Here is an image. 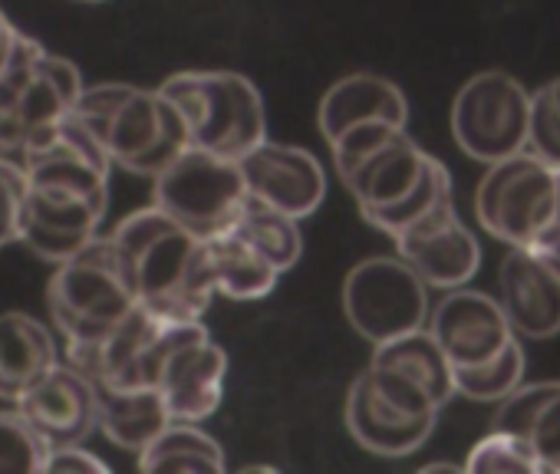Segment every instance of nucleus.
Segmentation results:
<instances>
[{
    "label": "nucleus",
    "mask_w": 560,
    "mask_h": 474,
    "mask_svg": "<svg viewBox=\"0 0 560 474\" xmlns=\"http://www.w3.org/2000/svg\"><path fill=\"white\" fill-rule=\"evenodd\" d=\"M435 395L402 369L370 363L347 395V428L373 454L399 458L422 448L439 418Z\"/></svg>",
    "instance_id": "423d86ee"
},
{
    "label": "nucleus",
    "mask_w": 560,
    "mask_h": 474,
    "mask_svg": "<svg viewBox=\"0 0 560 474\" xmlns=\"http://www.w3.org/2000/svg\"><path fill=\"white\" fill-rule=\"evenodd\" d=\"M18 408L34 422V428L54 445H83L100 428L96 389L93 379L63 359L54 372H47L21 402Z\"/></svg>",
    "instance_id": "dca6fc26"
},
{
    "label": "nucleus",
    "mask_w": 560,
    "mask_h": 474,
    "mask_svg": "<svg viewBox=\"0 0 560 474\" xmlns=\"http://www.w3.org/2000/svg\"><path fill=\"white\" fill-rule=\"evenodd\" d=\"M31 178L21 162L0 158V248L24 237V211H27Z\"/></svg>",
    "instance_id": "2f4dec72"
},
{
    "label": "nucleus",
    "mask_w": 560,
    "mask_h": 474,
    "mask_svg": "<svg viewBox=\"0 0 560 474\" xmlns=\"http://www.w3.org/2000/svg\"><path fill=\"white\" fill-rule=\"evenodd\" d=\"M21 31L8 21V14L0 11V73H4L8 67H11V60H14V54H18V44H21Z\"/></svg>",
    "instance_id": "f704fd0d"
},
{
    "label": "nucleus",
    "mask_w": 560,
    "mask_h": 474,
    "mask_svg": "<svg viewBox=\"0 0 560 474\" xmlns=\"http://www.w3.org/2000/svg\"><path fill=\"white\" fill-rule=\"evenodd\" d=\"M228 376V356L211 343L205 323H198L165 359L159 392L175 422H201L221 405Z\"/></svg>",
    "instance_id": "2eb2a0df"
},
{
    "label": "nucleus",
    "mask_w": 560,
    "mask_h": 474,
    "mask_svg": "<svg viewBox=\"0 0 560 474\" xmlns=\"http://www.w3.org/2000/svg\"><path fill=\"white\" fill-rule=\"evenodd\" d=\"M373 363L409 372L412 379H419L435 395L439 405H445L452 395H458L455 392V369H452L445 349L439 346V340L432 336L429 327L402 333L389 343H380L373 349Z\"/></svg>",
    "instance_id": "b1692460"
},
{
    "label": "nucleus",
    "mask_w": 560,
    "mask_h": 474,
    "mask_svg": "<svg viewBox=\"0 0 560 474\" xmlns=\"http://www.w3.org/2000/svg\"><path fill=\"white\" fill-rule=\"evenodd\" d=\"M47 307L67 349L100 346L139 307L113 237H96L80 254L57 264L47 287Z\"/></svg>",
    "instance_id": "7ed1b4c3"
},
{
    "label": "nucleus",
    "mask_w": 560,
    "mask_h": 474,
    "mask_svg": "<svg viewBox=\"0 0 560 474\" xmlns=\"http://www.w3.org/2000/svg\"><path fill=\"white\" fill-rule=\"evenodd\" d=\"M54 445L34 428V422L14 405L0 412V474L47 471Z\"/></svg>",
    "instance_id": "c85d7f7f"
},
{
    "label": "nucleus",
    "mask_w": 560,
    "mask_h": 474,
    "mask_svg": "<svg viewBox=\"0 0 560 474\" xmlns=\"http://www.w3.org/2000/svg\"><path fill=\"white\" fill-rule=\"evenodd\" d=\"M537 254L550 264L553 274H560V237H557V241H553L550 248H544V251H537Z\"/></svg>",
    "instance_id": "c9c22d12"
},
{
    "label": "nucleus",
    "mask_w": 560,
    "mask_h": 474,
    "mask_svg": "<svg viewBox=\"0 0 560 474\" xmlns=\"http://www.w3.org/2000/svg\"><path fill=\"white\" fill-rule=\"evenodd\" d=\"M231 230H237L247 245H254L280 274L291 271L301 261V251H304L301 224H298V217H291L284 211L267 208L250 198Z\"/></svg>",
    "instance_id": "a878e982"
},
{
    "label": "nucleus",
    "mask_w": 560,
    "mask_h": 474,
    "mask_svg": "<svg viewBox=\"0 0 560 474\" xmlns=\"http://www.w3.org/2000/svg\"><path fill=\"white\" fill-rule=\"evenodd\" d=\"M429 330L445 349L452 369L481 366L517 336L501 300L468 287H455L439 300L429 317Z\"/></svg>",
    "instance_id": "ddd939ff"
},
{
    "label": "nucleus",
    "mask_w": 560,
    "mask_h": 474,
    "mask_svg": "<svg viewBox=\"0 0 560 474\" xmlns=\"http://www.w3.org/2000/svg\"><path fill=\"white\" fill-rule=\"evenodd\" d=\"M80 70L44 50L34 37H21L11 67L0 73V129L24 162L27 142L67 119L83 96Z\"/></svg>",
    "instance_id": "0eeeda50"
},
{
    "label": "nucleus",
    "mask_w": 560,
    "mask_h": 474,
    "mask_svg": "<svg viewBox=\"0 0 560 474\" xmlns=\"http://www.w3.org/2000/svg\"><path fill=\"white\" fill-rule=\"evenodd\" d=\"M247 194L291 217H307L327 194V171L307 149L264 139L241 158Z\"/></svg>",
    "instance_id": "f8f14e48"
},
{
    "label": "nucleus",
    "mask_w": 560,
    "mask_h": 474,
    "mask_svg": "<svg viewBox=\"0 0 560 474\" xmlns=\"http://www.w3.org/2000/svg\"><path fill=\"white\" fill-rule=\"evenodd\" d=\"M475 211L498 241L544 251L560 237V168L527 149L508 155L478 181Z\"/></svg>",
    "instance_id": "20e7f679"
},
{
    "label": "nucleus",
    "mask_w": 560,
    "mask_h": 474,
    "mask_svg": "<svg viewBox=\"0 0 560 474\" xmlns=\"http://www.w3.org/2000/svg\"><path fill=\"white\" fill-rule=\"evenodd\" d=\"M109 191L67 181H31L21 241L50 264H63L100 237Z\"/></svg>",
    "instance_id": "9b49d317"
},
{
    "label": "nucleus",
    "mask_w": 560,
    "mask_h": 474,
    "mask_svg": "<svg viewBox=\"0 0 560 474\" xmlns=\"http://www.w3.org/2000/svg\"><path fill=\"white\" fill-rule=\"evenodd\" d=\"M47 471L50 474H106L109 464L100 461L93 451H86L80 445H67V448H54Z\"/></svg>",
    "instance_id": "72a5a7b5"
},
{
    "label": "nucleus",
    "mask_w": 560,
    "mask_h": 474,
    "mask_svg": "<svg viewBox=\"0 0 560 474\" xmlns=\"http://www.w3.org/2000/svg\"><path fill=\"white\" fill-rule=\"evenodd\" d=\"M498 300L517 336L547 340L560 333V274L537 251L511 248L498 268Z\"/></svg>",
    "instance_id": "f3484780"
},
{
    "label": "nucleus",
    "mask_w": 560,
    "mask_h": 474,
    "mask_svg": "<svg viewBox=\"0 0 560 474\" xmlns=\"http://www.w3.org/2000/svg\"><path fill=\"white\" fill-rule=\"evenodd\" d=\"M396 251L422 274L429 287L442 291L465 287L481 264L478 237L455 214V201H445L429 217L396 234Z\"/></svg>",
    "instance_id": "4468645a"
},
{
    "label": "nucleus",
    "mask_w": 560,
    "mask_h": 474,
    "mask_svg": "<svg viewBox=\"0 0 560 474\" xmlns=\"http://www.w3.org/2000/svg\"><path fill=\"white\" fill-rule=\"evenodd\" d=\"M524 379V349L517 336L488 363L455 369V392L471 402H501L508 399Z\"/></svg>",
    "instance_id": "cd10ccee"
},
{
    "label": "nucleus",
    "mask_w": 560,
    "mask_h": 474,
    "mask_svg": "<svg viewBox=\"0 0 560 474\" xmlns=\"http://www.w3.org/2000/svg\"><path fill=\"white\" fill-rule=\"evenodd\" d=\"M205 245H208V268L218 294L231 300H257L273 291L280 271L254 245H247L237 230H224Z\"/></svg>",
    "instance_id": "5701e85b"
},
{
    "label": "nucleus",
    "mask_w": 560,
    "mask_h": 474,
    "mask_svg": "<svg viewBox=\"0 0 560 474\" xmlns=\"http://www.w3.org/2000/svg\"><path fill=\"white\" fill-rule=\"evenodd\" d=\"M465 471H471V474H544V464H540L537 451L530 448V441L494 428L471 448Z\"/></svg>",
    "instance_id": "c756f323"
},
{
    "label": "nucleus",
    "mask_w": 560,
    "mask_h": 474,
    "mask_svg": "<svg viewBox=\"0 0 560 474\" xmlns=\"http://www.w3.org/2000/svg\"><path fill=\"white\" fill-rule=\"evenodd\" d=\"M185 116L191 145L224 158H244L267 139V112L257 86L228 70H188L159 86Z\"/></svg>",
    "instance_id": "39448f33"
},
{
    "label": "nucleus",
    "mask_w": 560,
    "mask_h": 474,
    "mask_svg": "<svg viewBox=\"0 0 560 474\" xmlns=\"http://www.w3.org/2000/svg\"><path fill=\"white\" fill-rule=\"evenodd\" d=\"M57 366L60 353L44 320L31 313L0 317V399L18 405Z\"/></svg>",
    "instance_id": "6ab92c4d"
},
{
    "label": "nucleus",
    "mask_w": 560,
    "mask_h": 474,
    "mask_svg": "<svg viewBox=\"0 0 560 474\" xmlns=\"http://www.w3.org/2000/svg\"><path fill=\"white\" fill-rule=\"evenodd\" d=\"M494 428L530 441L544 474H560V382L517 386L508 399H501Z\"/></svg>",
    "instance_id": "4be33fe9"
},
{
    "label": "nucleus",
    "mask_w": 560,
    "mask_h": 474,
    "mask_svg": "<svg viewBox=\"0 0 560 474\" xmlns=\"http://www.w3.org/2000/svg\"><path fill=\"white\" fill-rule=\"evenodd\" d=\"M73 112L93 129L113 165L132 175L155 178L185 149H191V129L162 90L103 83L83 90Z\"/></svg>",
    "instance_id": "f03ea898"
},
{
    "label": "nucleus",
    "mask_w": 560,
    "mask_h": 474,
    "mask_svg": "<svg viewBox=\"0 0 560 474\" xmlns=\"http://www.w3.org/2000/svg\"><path fill=\"white\" fill-rule=\"evenodd\" d=\"M343 313L366 343H389L429 323V284L402 254L360 261L343 284Z\"/></svg>",
    "instance_id": "1a4fd4ad"
},
{
    "label": "nucleus",
    "mask_w": 560,
    "mask_h": 474,
    "mask_svg": "<svg viewBox=\"0 0 560 474\" xmlns=\"http://www.w3.org/2000/svg\"><path fill=\"white\" fill-rule=\"evenodd\" d=\"M109 237L142 307L178 323L201 320L218 291L198 234L152 204L119 221Z\"/></svg>",
    "instance_id": "f257e3e1"
},
{
    "label": "nucleus",
    "mask_w": 560,
    "mask_h": 474,
    "mask_svg": "<svg viewBox=\"0 0 560 474\" xmlns=\"http://www.w3.org/2000/svg\"><path fill=\"white\" fill-rule=\"evenodd\" d=\"M527 129L530 93L501 70L471 76L452 103V135L458 149L481 165L524 152Z\"/></svg>",
    "instance_id": "9d476101"
},
{
    "label": "nucleus",
    "mask_w": 560,
    "mask_h": 474,
    "mask_svg": "<svg viewBox=\"0 0 560 474\" xmlns=\"http://www.w3.org/2000/svg\"><path fill=\"white\" fill-rule=\"evenodd\" d=\"M445 201H452V178H448L445 165H442L439 158L429 155L419 185H416L406 198H399V201L389 204V208L363 211V217H366L373 227H380V230H386V234L396 237V234H402L406 227H412V224H419L422 217H429V214H432L435 208H442Z\"/></svg>",
    "instance_id": "bb28decb"
},
{
    "label": "nucleus",
    "mask_w": 560,
    "mask_h": 474,
    "mask_svg": "<svg viewBox=\"0 0 560 474\" xmlns=\"http://www.w3.org/2000/svg\"><path fill=\"white\" fill-rule=\"evenodd\" d=\"M83 4H100V0H83Z\"/></svg>",
    "instance_id": "4c0bfd02"
},
{
    "label": "nucleus",
    "mask_w": 560,
    "mask_h": 474,
    "mask_svg": "<svg viewBox=\"0 0 560 474\" xmlns=\"http://www.w3.org/2000/svg\"><path fill=\"white\" fill-rule=\"evenodd\" d=\"M139 467L152 474H221L224 454L211 435L195 428V422H172L149 448L139 451Z\"/></svg>",
    "instance_id": "393cba45"
},
{
    "label": "nucleus",
    "mask_w": 560,
    "mask_h": 474,
    "mask_svg": "<svg viewBox=\"0 0 560 474\" xmlns=\"http://www.w3.org/2000/svg\"><path fill=\"white\" fill-rule=\"evenodd\" d=\"M247 201L250 194L241 162L198 145L185 149L165 171H159L152 188V204L198 234L201 241L231 230Z\"/></svg>",
    "instance_id": "6e6552de"
},
{
    "label": "nucleus",
    "mask_w": 560,
    "mask_h": 474,
    "mask_svg": "<svg viewBox=\"0 0 560 474\" xmlns=\"http://www.w3.org/2000/svg\"><path fill=\"white\" fill-rule=\"evenodd\" d=\"M406 126H396V122H386V119H370V122H360V126H350L343 135H337L330 142L334 149V165H337V175L347 178L373 149H380L393 132H399Z\"/></svg>",
    "instance_id": "473e14b6"
},
{
    "label": "nucleus",
    "mask_w": 560,
    "mask_h": 474,
    "mask_svg": "<svg viewBox=\"0 0 560 474\" xmlns=\"http://www.w3.org/2000/svg\"><path fill=\"white\" fill-rule=\"evenodd\" d=\"M0 158H11V162H21L18 158V152H14V145L8 142V135H4V129H0ZM24 165V162H21Z\"/></svg>",
    "instance_id": "e433bc0d"
},
{
    "label": "nucleus",
    "mask_w": 560,
    "mask_h": 474,
    "mask_svg": "<svg viewBox=\"0 0 560 474\" xmlns=\"http://www.w3.org/2000/svg\"><path fill=\"white\" fill-rule=\"evenodd\" d=\"M425 162H429V155L406 135V129H399L380 149H373L343 178V185L357 198L360 211L389 208L419 185V178L425 171Z\"/></svg>",
    "instance_id": "a211bd4d"
},
{
    "label": "nucleus",
    "mask_w": 560,
    "mask_h": 474,
    "mask_svg": "<svg viewBox=\"0 0 560 474\" xmlns=\"http://www.w3.org/2000/svg\"><path fill=\"white\" fill-rule=\"evenodd\" d=\"M317 119H320L324 139L334 142L350 126H360V122H370V119H386V122L406 126L409 106H406L402 90L393 80L373 76V73H353L347 80H337L324 93Z\"/></svg>",
    "instance_id": "aec40b11"
},
{
    "label": "nucleus",
    "mask_w": 560,
    "mask_h": 474,
    "mask_svg": "<svg viewBox=\"0 0 560 474\" xmlns=\"http://www.w3.org/2000/svg\"><path fill=\"white\" fill-rule=\"evenodd\" d=\"M527 152L560 168V80L530 93V129Z\"/></svg>",
    "instance_id": "7c9ffc66"
},
{
    "label": "nucleus",
    "mask_w": 560,
    "mask_h": 474,
    "mask_svg": "<svg viewBox=\"0 0 560 474\" xmlns=\"http://www.w3.org/2000/svg\"><path fill=\"white\" fill-rule=\"evenodd\" d=\"M93 389H96V408H100V431L126 451L149 448L175 422L155 386L126 389V386H109L103 379H93Z\"/></svg>",
    "instance_id": "412c9836"
}]
</instances>
